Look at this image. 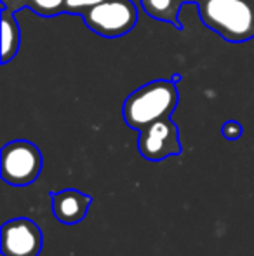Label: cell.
<instances>
[{"label": "cell", "instance_id": "cell-11", "mask_svg": "<svg viewBox=\"0 0 254 256\" xmlns=\"http://www.w3.org/2000/svg\"><path fill=\"white\" fill-rule=\"evenodd\" d=\"M103 0H64V12L70 14H85L89 9L96 7L98 4H101Z\"/></svg>", "mask_w": 254, "mask_h": 256}, {"label": "cell", "instance_id": "cell-9", "mask_svg": "<svg viewBox=\"0 0 254 256\" xmlns=\"http://www.w3.org/2000/svg\"><path fill=\"white\" fill-rule=\"evenodd\" d=\"M183 6V0H141L143 10L150 18L171 23L178 30L183 28V24L180 23V9Z\"/></svg>", "mask_w": 254, "mask_h": 256}, {"label": "cell", "instance_id": "cell-7", "mask_svg": "<svg viewBox=\"0 0 254 256\" xmlns=\"http://www.w3.org/2000/svg\"><path fill=\"white\" fill-rule=\"evenodd\" d=\"M52 214L58 222L64 225H75L82 222L87 216V211L92 204V199L84 192H78L75 188L51 192Z\"/></svg>", "mask_w": 254, "mask_h": 256}, {"label": "cell", "instance_id": "cell-1", "mask_svg": "<svg viewBox=\"0 0 254 256\" xmlns=\"http://www.w3.org/2000/svg\"><path fill=\"white\" fill-rule=\"evenodd\" d=\"M178 88L171 80H152L132 91L122 104V117L134 131H141L146 126L160 118L171 117L178 104Z\"/></svg>", "mask_w": 254, "mask_h": 256}, {"label": "cell", "instance_id": "cell-10", "mask_svg": "<svg viewBox=\"0 0 254 256\" xmlns=\"http://www.w3.org/2000/svg\"><path fill=\"white\" fill-rule=\"evenodd\" d=\"M28 7L42 18H54L64 12V0H28Z\"/></svg>", "mask_w": 254, "mask_h": 256}, {"label": "cell", "instance_id": "cell-5", "mask_svg": "<svg viewBox=\"0 0 254 256\" xmlns=\"http://www.w3.org/2000/svg\"><path fill=\"white\" fill-rule=\"evenodd\" d=\"M181 142L178 128L171 117L155 120L139 131L138 136V152L146 160H164L167 157L181 154Z\"/></svg>", "mask_w": 254, "mask_h": 256}, {"label": "cell", "instance_id": "cell-3", "mask_svg": "<svg viewBox=\"0 0 254 256\" xmlns=\"http://www.w3.org/2000/svg\"><path fill=\"white\" fill-rule=\"evenodd\" d=\"M82 20L91 32L105 38L127 35L138 23V9L132 0H103L82 14Z\"/></svg>", "mask_w": 254, "mask_h": 256}, {"label": "cell", "instance_id": "cell-8", "mask_svg": "<svg viewBox=\"0 0 254 256\" xmlns=\"http://www.w3.org/2000/svg\"><path fill=\"white\" fill-rule=\"evenodd\" d=\"M0 35H2V63H9L19 51L21 46V30L17 24L14 12L7 7H2V16H0Z\"/></svg>", "mask_w": 254, "mask_h": 256}, {"label": "cell", "instance_id": "cell-2", "mask_svg": "<svg viewBox=\"0 0 254 256\" xmlns=\"http://www.w3.org/2000/svg\"><path fill=\"white\" fill-rule=\"evenodd\" d=\"M200 20L228 42L254 37V0H199Z\"/></svg>", "mask_w": 254, "mask_h": 256}, {"label": "cell", "instance_id": "cell-14", "mask_svg": "<svg viewBox=\"0 0 254 256\" xmlns=\"http://www.w3.org/2000/svg\"><path fill=\"white\" fill-rule=\"evenodd\" d=\"M181 78H183V77H181V75L174 74V75H173V77H171V78H169V80H171V82H174V84H178V82H181Z\"/></svg>", "mask_w": 254, "mask_h": 256}, {"label": "cell", "instance_id": "cell-6", "mask_svg": "<svg viewBox=\"0 0 254 256\" xmlns=\"http://www.w3.org/2000/svg\"><path fill=\"white\" fill-rule=\"evenodd\" d=\"M0 251L3 256H38L44 246V236L35 222L14 218L2 225Z\"/></svg>", "mask_w": 254, "mask_h": 256}, {"label": "cell", "instance_id": "cell-15", "mask_svg": "<svg viewBox=\"0 0 254 256\" xmlns=\"http://www.w3.org/2000/svg\"><path fill=\"white\" fill-rule=\"evenodd\" d=\"M183 4H199V0H183Z\"/></svg>", "mask_w": 254, "mask_h": 256}, {"label": "cell", "instance_id": "cell-13", "mask_svg": "<svg viewBox=\"0 0 254 256\" xmlns=\"http://www.w3.org/2000/svg\"><path fill=\"white\" fill-rule=\"evenodd\" d=\"M2 7H7L12 12L23 9V7H28V0H2Z\"/></svg>", "mask_w": 254, "mask_h": 256}, {"label": "cell", "instance_id": "cell-4", "mask_svg": "<svg viewBox=\"0 0 254 256\" xmlns=\"http://www.w3.org/2000/svg\"><path fill=\"white\" fill-rule=\"evenodd\" d=\"M44 164L42 152L26 140H14L3 145L0 172L2 180L9 185L24 186L38 178Z\"/></svg>", "mask_w": 254, "mask_h": 256}, {"label": "cell", "instance_id": "cell-12", "mask_svg": "<svg viewBox=\"0 0 254 256\" xmlns=\"http://www.w3.org/2000/svg\"><path fill=\"white\" fill-rule=\"evenodd\" d=\"M221 134L227 140H239L242 136V126L237 120H228L221 128Z\"/></svg>", "mask_w": 254, "mask_h": 256}]
</instances>
